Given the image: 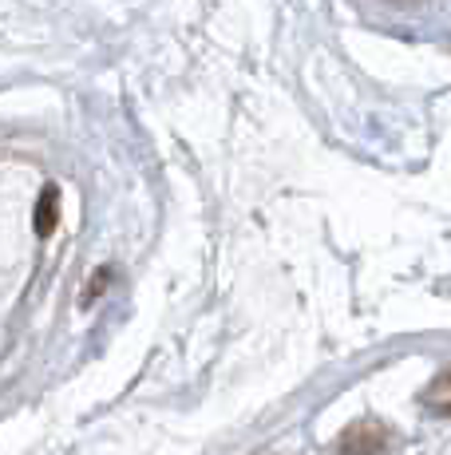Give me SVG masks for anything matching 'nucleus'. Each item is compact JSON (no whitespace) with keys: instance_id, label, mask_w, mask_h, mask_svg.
<instances>
[{"instance_id":"obj_1","label":"nucleus","mask_w":451,"mask_h":455,"mask_svg":"<svg viewBox=\"0 0 451 455\" xmlns=\"http://www.w3.org/2000/svg\"><path fill=\"white\" fill-rule=\"evenodd\" d=\"M388 427L376 424V419H360V424H352L349 432L341 435V455H376L388 448Z\"/></svg>"},{"instance_id":"obj_2","label":"nucleus","mask_w":451,"mask_h":455,"mask_svg":"<svg viewBox=\"0 0 451 455\" xmlns=\"http://www.w3.org/2000/svg\"><path fill=\"white\" fill-rule=\"evenodd\" d=\"M56 222H59V190L44 187V195H40V203H36V234L40 238H51Z\"/></svg>"}]
</instances>
